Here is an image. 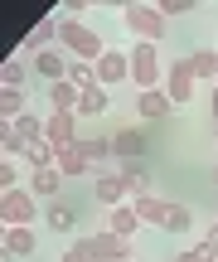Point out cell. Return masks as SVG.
<instances>
[{
	"label": "cell",
	"mask_w": 218,
	"mask_h": 262,
	"mask_svg": "<svg viewBox=\"0 0 218 262\" xmlns=\"http://www.w3.org/2000/svg\"><path fill=\"white\" fill-rule=\"evenodd\" d=\"M58 49H63L68 58H78V63H97V58L107 54L102 34H97L92 25H83V19H58Z\"/></svg>",
	"instance_id": "6da1fadb"
},
{
	"label": "cell",
	"mask_w": 218,
	"mask_h": 262,
	"mask_svg": "<svg viewBox=\"0 0 218 262\" xmlns=\"http://www.w3.org/2000/svg\"><path fill=\"white\" fill-rule=\"evenodd\" d=\"M126 54H131V88L136 93L165 88V68L170 63H160V44H136V49H126Z\"/></svg>",
	"instance_id": "7a4b0ae2"
},
{
	"label": "cell",
	"mask_w": 218,
	"mask_h": 262,
	"mask_svg": "<svg viewBox=\"0 0 218 262\" xmlns=\"http://www.w3.org/2000/svg\"><path fill=\"white\" fill-rule=\"evenodd\" d=\"M122 25L131 29L141 44H160L165 39V15H160V5H141V0H131V5H122Z\"/></svg>",
	"instance_id": "3957f363"
},
{
	"label": "cell",
	"mask_w": 218,
	"mask_h": 262,
	"mask_svg": "<svg viewBox=\"0 0 218 262\" xmlns=\"http://www.w3.org/2000/svg\"><path fill=\"white\" fill-rule=\"evenodd\" d=\"M34 219H39V199L29 194L25 185L0 194V224L5 228H34Z\"/></svg>",
	"instance_id": "277c9868"
},
{
	"label": "cell",
	"mask_w": 218,
	"mask_h": 262,
	"mask_svg": "<svg viewBox=\"0 0 218 262\" xmlns=\"http://www.w3.org/2000/svg\"><path fill=\"white\" fill-rule=\"evenodd\" d=\"M78 248H83L92 262H131V243L116 238V233H107V228H102V233H83Z\"/></svg>",
	"instance_id": "5b68a950"
},
{
	"label": "cell",
	"mask_w": 218,
	"mask_h": 262,
	"mask_svg": "<svg viewBox=\"0 0 218 262\" xmlns=\"http://www.w3.org/2000/svg\"><path fill=\"white\" fill-rule=\"evenodd\" d=\"M165 93H170V102H175V107H180V102H194V97H199V78H194L189 58H175V63L165 68Z\"/></svg>",
	"instance_id": "8992f818"
},
{
	"label": "cell",
	"mask_w": 218,
	"mask_h": 262,
	"mask_svg": "<svg viewBox=\"0 0 218 262\" xmlns=\"http://www.w3.org/2000/svg\"><path fill=\"white\" fill-rule=\"evenodd\" d=\"M78 122H83L78 112H49V117H44V141H49V146H58V150L78 146V141H83Z\"/></svg>",
	"instance_id": "52a82bcc"
},
{
	"label": "cell",
	"mask_w": 218,
	"mask_h": 262,
	"mask_svg": "<svg viewBox=\"0 0 218 262\" xmlns=\"http://www.w3.org/2000/svg\"><path fill=\"white\" fill-rule=\"evenodd\" d=\"M92 68H97V83H102L107 93L122 88V83H131V54H122V49H107Z\"/></svg>",
	"instance_id": "ba28073f"
},
{
	"label": "cell",
	"mask_w": 218,
	"mask_h": 262,
	"mask_svg": "<svg viewBox=\"0 0 218 262\" xmlns=\"http://www.w3.org/2000/svg\"><path fill=\"white\" fill-rule=\"evenodd\" d=\"M92 199H97V204H107V209L131 204V199H136V185L126 175H97L92 180Z\"/></svg>",
	"instance_id": "9c48e42d"
},
{
	"label": "cell",
	"mask_w": 218,
	"mask_h": 262,
	"mask_svg": "<svg viewBox=\"0 0 218 262\" xmlns=\"http://www.w3.org/2000/svg\"><path fill=\"white\" fill-rule=\"evenodd\" d=\"M68 63H73V58H68L63 49H44V54L29 58V68L44 78V88H49V83H63V78H68Z\"/></svg>",
	"instance_id": "30bf717a"
},
{
	"label": "cell",
	"mask_w": 218,
	"mask_h": 262,
	"mask_svg": "<svg viewBox=\"0 0 218 262\" xmlns=\"http://www.w3.org/2000/svg\"><path fill=\"white\" fill-rule=\"evenodd\" d=\"M19 49H25L29 58L44 54V49H58V19H39V25H29L25 39H19Z\"/></svg>",
	"instance_id": "8fae6325"
},
{
	"label": "cell",
	"mask_w": 218,
	"mask_h": 262,
	"mask_svg": "<svg viewBox=\"0 0 218 262\" xmlns=\"http://www.w3.org/2000/svg\"><path fill=\"white\" fill-rule=\"evenodd\" d=\"M25 189H29L34 199H49V204H54V199H58V189H63V175H58V170H29Z\"/></svg>",
	"instance_id": "7c38bea8"
},
{
	"label": "cell",
	"mask_w": 218,
	"mask_h": 262,
	"mask_svg": "<svg viewBox=\"0 0 218 262\" xmlns=\"http://www.w3.org/2000/svg\"><path fill=\"white\" fill-rule=\"evenodd\" d=\"M136 228H141V214H136V204H116L112 214H107V233L126 238V243L136 238Z\"/></svg>",
	"instance_id": "4fadbf2b"
},
{
	"label": "cell",
	"mask_w": 218,
	"mask_h": 262,
	"mask_svg": "<svg viewBox=\"0 0 218 262\" xmlns=\"http://www.w3.org/2000/svg\"><path fill=\"white\" fill-rule=\"evenodd\" d=\"M112 141H116V160H122V165H131V160H141V156H146V136H141L136 126L112 131Z\"/></svg>",
	"instance_id": "5bb4252c"
},
{
	"label": "cell",
	"mask_w": 218,
	"mask_h": 262,
	"mask_svg": "<svg viewBox=\"0 0 218 262\" xmlns=\"http://www.w3.org/2000/svg\"><path fill=\"white\" fill-rule=\"evenodd\" d=\"M136 107H141L146 122H165V117L175 112V102H170V93H165V88H155V93H141V97H136Z\"/></svg>",
	"instance_id": "9a60e30c"
},
{
	"label": "cell",
	"mask_w": 218,
	"mask_h": 262,
	"mask_svg": "<svg viewBox=\"0 0 218 262\" xmlns=\"http://www.w3.org/2000/svg\"><path fill=\"white\" fill-rule=\"evenodd\" d=\"M131 204H136V214H141V224H151V228H165V224H170V204H165V199H155V194H136Z\"/></svg>",
	"instance_id": "2e32d148"
},
{
	"label": "cell",
	"mask_w": 218,
	"mask_h": 262,
	"mask_svg": "<svg viewBox=\"0 0 218 262\" xmlns=\"http://www.w3.org/2000/svg\"><path fill=\"white\" fill-rule=\"evenodd\" d=\"M44 93H49V112H78V102H83V93H78L68 78L63 83H49Z\"/></svg>",
	"instance_id": "e0dca14e"
},
{
	"label": "cell",
	"mask_w": 218,
	"mask_h": 262,
	"mask_svg": "<svg viewBox=\"0 0 218 262\" xmlns=\"http://www.w3.org/2000/svg\"><path fill=\"white\" fill-rule=\"evenodd\" d=\"M0 253H5V257H29V253H34V228H5Z\"/></svg>",
	"instance_id": "ac0fdd59"
},
{
	"label": "cell",
	"mask_w": 218,
	"mask_h": 262,
	"mask_svg": "<svg viewBox=\"0 0 218 262\" xmlns=\"http://www.w3.org/2000/svg\"><path fill=\"white\" fill-rule=\"evenodd\" d=\"M25 112H29L25 88H0V122H19Z\"/></svg>",
	"instance_id": "d6986e66"
},
{
	"label": "cell",
	"mask_w": 218,
	"mask_h": 262,
	"mask_svg": "<svg viewBox=\"0 0 218 262\" xmlns=\"http://www.w3.org/2000/svg\"><path fill=\"white\" fill-rule=\"evenodd\" d=\"M78 146H83L87 165H107V160L116 156V141H112V136H83V141H78Z\"/></svg>",
	"instance_id": "ffe728a7"
},
{
	"label": "cell",
	"mask_w": 218,
	"mask_h": 262,
	"mask_svg": "<svg viewBox=\"0 0 218 262\" xmlns=\"http://www.w3.org/2000/svg\"><path fill=\"white\" fill-rule=\"evenodd\" d=\"M189 68L199 83H218V49H194L189 54Z\"/></svg>",
	"instance_id": "44dd1931"
},
{
	"label": "cell",
	"mask_w": 218,
	"mask_h": 262,
	"mask_svg": "<svg viewBox=\"0 0 218 262\" xmlns=\"http://www.w3.org/2000/svg\"><path fill=\"white\" fill-rule=\"evenodd\" d=\"M49 228H54V233H73L78 228V209L68 204V199H54V204H49Z\"/></svg>",
	"instance_id": "7402d4cb"
},
{
	"label": "cell",
	"mask_w": 218,
	"mask_h": 262,
	"mask_svg": "<svg viewBox=\"0 0 218 262\" xmlns=\"http://www.w3.org/2000/svg\"><path fill=\"white\" fill-rule=\"evenodd\" d=\"M25 165H29V170H58V146H49V141H34V146L25 150Z\"/></svg>",
	"instance_id": "603a6c76"
},
{
	"label": "cell",
	"mask_w": 218,
	"mask_h": 262,
	"mask_svg": "<svg viewBox=\"0 0 218 262\" xmlns=\"http://www.w3.org/2000/svg\"><path fill=\"white\" fill-rule=\"evenodd\" d=\"M25 150H29V141L25 136H19V131L15 126H10V122H0V160H25Z\"/></svg>",
	"instance_id": "cb8c5ba5"
},
{
	"label": "cell",
	"mask_w": 218,
	"mask_h": 262,
	"mask_svg": "<svg viewBox=\"0 0 218 262\" xmlns=\"http://www.w3.org/2000/svg\"><path fill=\"white\" fill-rule=\"evenodd\" d=\"M83 170H92L87 165V156H83V146H68V150H58V175H83Z\"/></svg>",
	"instance_id": "d4e9b609"
},
{
	"label": "cell",
	"mask_w": 218,
	"mask_h": 262,
	"mask_svg": "<svg viewBox=\"0 0 218 262\" xmlns=\"http://www.w3.org/2000/svg\"><path fill=\"white\" fill-rule=\"evenodd\" d=\"M107 102H112V97H107V88H102V83L87 88L83 102H78V117H102V112H107Z\"/></svg>",
	"instance_id": "484cf974"
},
{
	"label": "cell",
	"mask_w": 218,
	"mask_h": 262,
	"mask_svg": "<svg viewBox=\"0 0 218 262\" xmlns=\"http://www.w3.org/2000/svg\"><path fill=\"white\" fill-rule=\"evenodd\" d=\"M25 78H29L25 58H5V63H0V88H25Z\"/></svg>",
	"instance_id": "4316f807"
},
{
	"label": "cell",
	"mask_w": 218,
	"mask_h": 262,
	"mask_svg": "<svg viewBox=\"0 0 218 262\" xmlns=\"http://www.w3.org/2000/svg\"><path fill=\"white\" fill-rule=\"evenodd\" d=\"M68 83H73L78 93H87V88H97V68H92V63H78V58H73V63H68Z\"/></svg>",
	"instance_id": "83f0119b"
},
{
	"label": "cell",
	"mask_w": 218,
	"mask_h": 262,
	"mask_svg": "<svg viewBox=\"0 0 218 262\" xmlns=\"http://www.w3.org/2000/svg\"><path fill=\"white\" fill-rule=\"evenodd\" d=\"M10 126H15V131H19V136H25V141H29V146H34V141H44V122H39V117H34V112H25V117H19V122H10Z\"/></svg>",
	"instance_id": "f1b7e54d"
},
{
	"label": "cell",
	"mask_w": 218,
	"mask_h": 262,
	"mask_svg": "<svg viewBox=\"0 0 218 262\" xmlns=\"http://www.w3.org/2000/svg\"><path fill=\"white\" fill-rule=\"evenodd\" d=\"M194 228V214L184 204H170V224H165V233H189Z\"/></svg>",
	"instance_id": "f546056e"
},
{
	"label": "cell",
	"mask_w": 218,
	"mask_h": 262,
	"mask_svg": "<svg viewBox=\"0 0 218 262\" xmlns=\"http://www.w3.org/2000/svg\"><path fill=\"white\" fill-rule=\"evenodd\" d=\"M180 262H218V253H213V248H209V243L199 238L194 248H184V253H180Z\"/></svg>",
	"instance_id": "4dcf8cb0"
},
{
	"label": "cell",
	"mask_w": 218,
	"mask_h": 262,
	"mask_svg": "<svg viewBox=\"0 0 218 262\" xmlns=\"http://www.w3.org/2000/svg\"><path fill=\"white\" fill-rule=\"evenodd\" d=\"M194 10H199V5H194V0H160V15H165V19H180V15H194Z\"/></svg>",
	"instance_id": "1f68e13d"
},
{
	"label": "cell",
	"mask_w": 218,
	"mask_h": 262,
	"mask_svg": "<svg viewBox=\"0 0 218 262\" xmlns=\"http://www.w3.org/2000/svg\"><path fill=\"white\" fill-rule=\"evenodd\" d=\"M5 189H19V165L15 160H0V194Z\"/></svg>",
	"instance_id": "d6a6232c"
},
{
	"label": "cell",
	"mask_w": 218,
	"mask_h": 262,
	"mask_svg": "<svg viewBox=\"0 0 218 262\" xmlns=\"http://www.w3.org/2000/svg\"><path fill=\"white\" fill-rule=\"evenodd\" d=\"M63 262H92V257H87V253H83V248H78V243H73V248H68V253H63Z\"/></svg>",
	"instance_id": "836d02e7"
},
{
	"label": "cell",
	"mask_w": 218,
	"mask_h": 262,
	"mask_svg": "<svg viewBox=\"0 0 218 262\" xmlns=\"http://www.w3.org/2000/svg\"><path fill=\"white\" fill-rule=\"evenodd\" d=\"M204 243H209L213 253H218V224H209V233H204Z\"/></svg>",
	"instance_id": "e575fe53"
},
{
	"label": "cell",
	"mask_w": 218,
	"mask_h": 262,
	"mask_svg": "<svg viewBox=\"0 0 218 262\" xmlns=\"http://www.w3.org/2000/svg\"><path fill=\"white\" fill-rule=\"evenodd\" d=\"M209 102H213V122H218V93H213V97H209Z\"/></svg>",
	"instance_id": "d590c367"
},
{
	"label": "cell",
	"mask_w": 218,
	"mask_h": 262,
	"mask_svg": "<svg viewBox=\"0 0 218 262\" xmlns=\"http://www.w3.org/2000/svg\"><path fill=\"white\" fill-rule=\"evenodd\" d=\"M213 185H218V165H213Z\"/></svg>",
	"instance_id": "8d00e7d4"
},
{
	"label": "cell",
	"mask_w": 218,
	"mask_h": 262,
	"mask_svg": "<svg viewBox=\"0 0 218 262\" xmlns=\"http://www.w3.org/2000/svg\"><path fill=\"white\" fill-rule=\"evenodd\" d=\"M213 93H218V83H213Z\"/></svg>",
	"instance_id": "74e56055"
}]
</instances>
